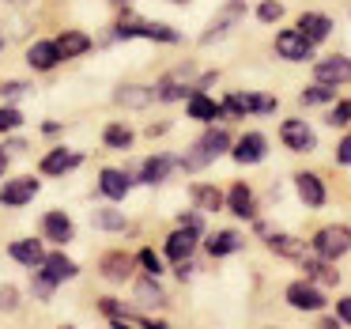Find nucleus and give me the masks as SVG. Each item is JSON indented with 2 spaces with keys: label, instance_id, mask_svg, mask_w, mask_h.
<instances>
[{
  "label": "nucleus",
  "instance_id": "49530a36",
  "mask_svg": "<svg viewBox=\"0 0 351 329\" xmlns=\"http://www.w3.org/2000/svg\"><path fill=\"white\" fill-rule=\"evenodd\" d=\"M8 4H16V8H27V4H31V0H8Z\"/></svg>",
  "mask_w": 351,
  "mask_h": 329
},
{
  "label": "nucleus",
  "instance_id": "e433bc0d",
  "mask_svg": "<svg viewBox=\"0 0 351 329\" xmlns=\"http://www.w3.org/2000/svg\"><path fill=\"white\" fill-rule=\"evenodd\" d=\"M280 16H283V4H276V0H265V4L257 8V19H261V23H276Z\"/></svg>",
  "mask_w": 351,
  "mask_h": 329
},
{
  "label": "nucleus",
  "instance_id": "a878e982",
  "mask_svg": "<svg viewBox=\"0 0 351 329\" xmlns=\"http://www.w3.org/2000/svg\"><path fill=\"white\" fill-rule=\"evenodd\" d=\"M193 201H197L200 212H215V208H223V193L215 190V185H193Z\"/></svg>",
  "mask_w": 351,
  "mask_h": 329
},
{
  "label": "nucleus",
  "instance_id": "a19ab883",
  "mask_svg": "<svg viewBox=\"0 0 351 329\" xmlns=\"http://www.w3.org/2000/svg\"><path fill=\"white\" fill-rule=\"evenodd\" d=\"M136 261H140V265H144V269H147V276H155V273H162V269H159V258H155V253H152V250H140V258H136Z\"/></svg>",
  "mask_w": 351,
  "mask_h": 329
},
{
  "label": "nucleus",
  "instance_id": "7ed1b4c3",
  "mask_svg": "<svg viewBox=\"0 0 351 329\" xmlns=\"http://www.w3.org/2000/svg\"><path fill=\"white\" fill-rule=\"evenodd\" d=\"M276 54H280L283 61H310L313 42L306 38V34H298V31H280L276 34Z\"/></svg>",
  "mask_w": 351,
  "mask_h": 329
},
{
  "label": "nucleus",
  "instance_id": "4c0bfd02",
  "mask_svg": "<svg viewBox=\"0 0 351 329\" xmlns=\"http://www.w3.org/2000/svg\"><path fill=\"white\" fill-rule=\"evenodd\" d=\"M250 110H253V114H272L276 99H272V95H250Z\"/></svg>",
  "mask_w": 351,
  "mask_h": 329
},
{
  "label": "nucleus",
  "instance_id": "f257e3e1",
  "mask_svg": "<svg viewBox=\"0 0 351 329\" xmlns=\"http://www.w3.org/2000/svg\"><path fill=\"white\" fill-rule=\"evenodd\" d=\"M313 250H317V258H325V261L343 258V253L351 250V231L340 227V223H332V227H321L317 238H313Z\"/></svg>",
  "mask_w": 351,
  "mask_h": 329
},
{
  "label": "nucleus",
  "instance_id": "6e6552de",
  "mask_svg": "<svg viewBox=\"0 0 351 329\" xmlns=\"http://www.w3.org/2000/svg\"><path fill=\"white\" fill-rule=\"evenodd\" d=\"M295 185H298V197H302L310 208H321V205H325V185H321L317 174L302 170V174H295Z\"/></svg>",
  "mask_w": 351,
  "mask_h": 329
},
{
  "label": "nucleus",
  "instance_id": "dca6fc26",
  "mask_svg": "<svg viewBox=\"0 0 351 329\" xmlns=\"http://www.w3.org/2000/svg\"><path fill=\"white\" fill-rule=\"evenodd\" d=\"M57 46V57H80V54H87V49H91V38H87V34H80V31H69V34H61V38L53 42Z\"/></svg>",
  "mask_w": 351,
  "mask_h": 329
},
{
  "label": "nucleus",
  "instance_id": "58836bf2",
  "mask_svg": "<svg viewBox=\"0 0 351 329\" xmlns=\"http://www.w3.org/2000/svg\"><path fill=\"white\" fill-rule=\"evenodd\" d=\"M328 125H351V102H336L332 114H328Z\"/></svg>",
  "mask_w": 351,
  "mask_h": 329
},
{
  "label": "nucleus",
  "instance_id": "c03bdc74",
  "mask_svg": "<svg viewBox=\"0 0 351 329\" xmlns=\"http://www.w3.org/2000/svg\"><path fill=\"white\" fill-rule=\"evenodd\" d=\"M336 314H340V321H348V326H351V295H348V299H340Z\"/></svg>",
  "mask_w": 351,
  "mask_h": 329
},
{
  "label": "nucleus",
  "instance_id": "ea45409f",
  "mask_svg": "<svg viewBox=\"0 0 351 329\" xmlns=\"http://www.w3.org/2000/svg\"><path fill=\"white\" fill-rule=\"evenodd\" d=\"M16 303H19V291L12 284H4L0 288V310H16Z\"/></svg>",
  "mask_w": 351,
  "mask_h": 329
},
{
  "label": "nucleus",
  "instance_id": "c9c22d12",
  "mask_svg": "<svg viewBox=\"0 0 351 329\" xmlns=\"http://www.w3.org/2000/svg\"><path fill=\"white\" fill-rule=\"evenodd\" d=\"M19 125H23V114H19L16 106H4V110H0V133L19 129Z\"/></svg>",
  "mask_w": 351,
  "mask_h": 329
},
{
  "label": "nucleus",
  "instance_id": "20e7f679",
  "mask_svg": "<svg viewBox=\"0 0 351 329\" xmlns=\"http://www.w3.org/2000/svg\"><path fill=\"white\" fill-rule=\"evenodd\" d=\"M280 137H283V144H287L291 152H313V144H317L313 129L306 122H298V117H291V122L280 125Z\"/></svg>",
  "mask_w": 351,
  "mask_h": 329
},
{
  "label": "nucleus",
  "instance_id": "72a5a7b5",
  "mask_svg": "<svg viewBox=\"0 0 351 329\" xmlns=\"http://www.w3.org/2000/svg\"><path fill=\"white\" fill-rule=\"evenodd\" d=\"M223 110H227V114H234V117L250 114V95H227V99H223Z\"/></svg>",
  "mask_w": 351,
  "mask_h": 329
},
{
  "label": "nucleus",
  "instance_id": "c85d7f7f",
  "mask_svg": "<svg viewBox=\"0 0 351 329\" xmlns=\"http://www.w3.org/2000/svg\"><path fill=\"white\" fill-rule=\"evenodd\" d=\"M268 246H272L276 253H283V258H302V242L291 235H268Z\"/></svg>",
  "mask_w": 351,
  "mask_h": 329
},
{
  "label": "nucleus",
  "instance_id": "5701e85b",
  "mask_svg": "<svg viewBox=\"0 0 351 329\" xmlns=\"http://www.w3.org/2000/svg\"><path fill=\"white\" fill-rule=\"evenodd\" d=\"M42 227H46V235L57 238V242H69L72 238V220L64 212H49L46 220H42Z\"/></svg>",
  "mask_w": 351,
  "mask_h": 329
},
{
  "label": "nucleus",
  "instance_id": "09e8293b",
  "mask_svg": "<svg viewBox=\"0 0 351 329\" xmlns=\"http://www.w3.org/2000/svg\"><path fill=\"white\" fill-rule=\"evenodd\" d=\"M0 49H4V38H0Z\"/></svg>",
  "mask_w": 351,
  "mask_h": 329
},
{
  "label": "nucleus",
  "instance_id": "a18cd8bd",
  "mask_svg": "<svg viewBox=\"0 0 351 329\" xmlns=\"http://www.w3.org/2000/svg\"><path fill=\"white\" fill-rule=\"evenodd\" d=\"M4 167H8V152H0V174H4Z\"/></svg>",
  "mask_w": 351,
  "mask_h": 329
},
{
  "label": "nucleus",
  "instance_id": "9b49d317",
  "mask_svg": "<svg viewBox=\"0 0 351 329\" xmlns=\"http://www.w3.org/2000/svg\"><path fill=\"white\" fill-rule=\"evenodd\" d=\"M328 31H332V19H328V16H317V12L298 16V34H306L310 42H325Z\"/></svg>",
  "mask_w": 351,
  "mask_h": 329
},
{
  "label": "nucleus",
  "instance_id": "f704fd0d",
  "mask_svg": "<svg viewBox=\"0 0 351 329\" xmlns=\"http://www.w3.org/2000/svg\"><path fill=\"white\" fill-rule=\"evenodd\" d=\"M332 95H336L332 84H317V87H310V91H302V102H310V106H313V102H328Z\"/></svg>",
  "mask_w": 351,
  "mask_h": 329
},
{
  "label": "nucleus",
  "instance_id": "79ce46f5",
  "mask_svg": "<svg viewBox=\"0 0 351 329\" xmlns=\"http://www.w3.org/2000/svg\"><path fill=\"white\" fill-rule=\"evenodd\" d=\"M23 91H27V84H16V80H8V84H0V95H4V99H19Z\"/></svg>",
  "mask_w": 351,
  "mask_h": 329
},
{
  "label": "nucleus",
  "instance_id": "f3484780",
  "mask_svg": "<svg viewBox=\"0 0 351 329\" xmlns=\"http://www.w3.org/2000/svg\"><path fill=\"white\" fill-rule=\"evenodd\" d=\"M129 273H132V258L129 253H106V258H102V276H106V280H129Z\"/></svg>",
  "mask_w": 351,
  "mask_h": 329
},
{
  "label": "nucleus",
  "instance_id": "4468645a",
  "mask_svg": "<svg viewBox=\"0 0 351 329\" xmlns=\"http://www.w3.org/2000/svg\"><path fill=\"white\" fill-rule=\"evenodd\" d=\"M42 276H46L49 284L72 280V276H76V261L61 258V253H53V258H42Z\"/></svg>",
  "mask_w": 351,
  "mask_h": 329
},
{
  "label": "nucleus",
  "instance_id": "412c9836",
  "mask_svg": "<svg viewBox=\"0 0 351 329\" xmlns=\"http://www.w3.org/2000/svg\"><path fill=\"white\" fill-rule=\"evenodd\" d=\"M102 193H106L110 201H121L125 193H129V185H132V178L129 174H121V170H102Z\"/></svg>",
  "mask_w": 351,
  "mask_h": 329
},
{
  "label": "nucleus",
  "instance_id": "aec40b11",
  "mask_svg": "<svg viewBox=\"0 0 351 329\" xmlns=\"http://www.w3.org/2000/svg\"><path fill=\"white\" fill-rule=\"evenodd\" d=\"M121 106H132V110H140V106H147V102L155 99V91L152 87H140V84H129V87H117V95H114Z\"/></svg>",
  "mask_w": 351,
  "mask_h": 329
},
{
  "label": "nucleus",
  "instance_id": "37998d69",
  "mask_svg": "<svg viewBox=\"0 0 351 329\" xmlns=\"http://www.w3.org/2000/svg\"><path fill=\"white\" fill-rule=\"evenodd\" d=\"M336 163H343V167L351 163V137L340 140V148H336Z\"/></svg>",
  "mask_w": 351,
  "mask_h": 329
},
{
  "label": "nucleus",
  "instance_id": "f03ea898",
  "mask_svg": "<svg viewBox=\"0 0 351 329\" xmlns=\"http://www.w3.org/2000/svg\"><path fill=\"white\" fill-rule=\"evenodd\" d=\"M193 148H197V152L185 159V167H204V163H212L215 155L227 152V148H230V137H227L223 129H212V133H204V137H200Z\"/></svg>",
  "mask_w": 351,
  "mask_h": 329
},
{
  "label": "nucleus",
  "instance_id": "1a4fd4ad",
  "mask_svg": "<svg viewBox=\"0 0 351 329\" xmlns=\"http://www.w3.org/2000/svg\"><path fill=\"white\" fill-rule=\"evenodd\" d=\"M193 246H197V227H182V231H174V235L167 238V258L170 261H185L193 253Z\"/></svg>",
  "mask_w": 351,
  "mask_h": 329
},
{
  "label": "nucleus",
  "instance_id": "de8ad7c7",
  "mask_svg": "<svg viewBox=\"0 0 351 329\" xmlns=\"http://www.w3.org/2000/svg\"><path fill=\"white\" fill-rule=\"evenodd\" d=\"M174 4H189V0H174Z\"/></svg>",
  "mask_w": 351,
  "mask_h": 329
},
{
  "label": "nucleus",
  "instance_id": "c756f323",
  "mask_svg": "<svg viewBox=\"0 0 351 329\" xmlns=\"http://www.w3.org/2000/svg\"><path fill=\"white\" fill-rule=\"evenodd\" d=\"M302 269H306V273H310L317 284H336V280H340V273H336V269H328L325 258H321V261H306Z\"/></svg>",
  "mask_w": 351,
  "mask_h": 329
},
{
  "label": "nucleus",
  "instance_id": "0eeeda50",
  "mask_svg": "<svg viewBox=\"0 0 351 329\" xmlns=\"http://www.w3.org/2000/svg\"><path fill=\"white\" fill-rule=\"evenodd\" d=\"M287 303L295 306V310H321V306H325V295H321L317 288H313V284H291L287 288Z\"/></svg>",
  "mask_w": 351,
  "mask_h": 329
},
{
  "label": "nucleus",
  "instance_id": "39448f33",
  "mask_svg": "<svg viewBox=\"0 0 351 329\" xmlns=\"http://www.w3.org/2000/svg\"><path fill=\"white\" fill-rule=\"evenodd\" d=\"M313 76L317 84H348L351 80V57H325V61L313 65Z\"/></svg>",
  "mask_w": 351,
  "mask_h": 329
},
{
  "label": "nucleus",
  "instance_id": "4be33fe9",
  "mask_svg": "<svg viewBox=\"0 0 351 329\" xmlns=\"http://www.w3.org/2000/svg\"><path fill=\"white\" fill-rule=\"evenodd\" d=\"M27 61H31L38 72H46V69H53V65L61 61V57H57V46H53V42H38V46H31Z\"/></svg>",
  "mask_w": 351,
  "mask_h": 329
},
{
  "label": "nucleus",
  "instance_id": "bb28decb",
  "mask_svg": "<svg viewBox=\"0 0 351 329\" xmlns=\"http://www.w3.org/2000/svg\"><path fill=\"white\" fill-rule=\"evenodd\" d=\"M238 246H242V235H234V231H219V235L208 238V253H215V258H223V253H234Z\"/></svg>",
  "mask_w": 351,
  "mask_h": 329
},
{
  "label": "nucleus",
  "instance_id": "a211bd4d",
  "mask_svg": "<svg viewBox=\"0 0 351 329\" xmlns=\"http://www.w3.org/2000/svg\"><path fill=\"white\" fill-rule=\"evenodd\" d=\"M174 170V159L170 155H155V159H147L144 167H140V182H147V185H159L162 178Z\"/></svg>",
  "mask_w": 351,
  "mask_h": 329
},
{
  "label": "nucleus",
  "instance_id": "f8f14e48",
  "mask_svg": "<svg viewBox=\"0 0 351 329\" xmlns=\"http://www.w3.org/2000/svg\"><path fill=\"white\" fill-rule=\"evenodd\" d=\"M230 152H234L238 163H261L265 159V137H261V133H245Z\"/></svg>",
  "mask_w": 351,
  "mask_h": 329
},
{
  "label": "nucleus",
  "instance_id": "7c9ffc66",
  "mask_svg": "<svg viewBox=\"0 0 351 329\" xmlns=\"http://www.w3.org/2000/svg\"><path fill=\"white\" fill-rule=\"evenodd\" d=\"M95 227H102V231H121V227H125V216L114 212V208H99V212H95Z\"/></svg>",
  "mask_w": 351,
  "mask_h": 329
},
{
  "label": "nucleus",
  "instance_id": "2f4dec72",
  "mask_svg": "<svg viewBox=\"0 0 351 329\" xmlns=\"http://www.w3.org/2000/svg\"><path fill=\"white\" fill-rule=\"evenodd\" d=\"M102 140H106V148H129L132 144V133L125 129V125H110Z\"/></svg>",
  "mask_w": 351,
  "mask_h": 329
},
{
  "label": "nucleus",
  "instance_id": "ddd939ff",
  "mask_svg": "<svg viewBox=\"0 0 351 329\" xmlns=\"http://www.w3.org/2000/svg\"><path fill=\"white\" fill-rule=\"evenodd\" d=\"M34 193H38V182H34V178H16V182H8L0 190V201H4V205H27Z\"/></svg>",
  "mask_w": 351,
  "mask_h": 329
},
{
  "label": "nucleus",
  "instance_id": "2eb2a0df",
  "mask_svg": "<svg viewBox=\"0 0 351 329\" xmlns=\"http://www.w3.org/2000/svg\"><path fill=\"white\" fill-rule=\"evenodd\" d=\"M227 205H230V212H234V216H242V220H253V212H257L250 185H242V182H238L234 190L227 193Z\"/></svg>",
  "mask_w": 351,
  "mask_h": 329
},
{
  "label": "nucleus",
  "instance_id": "423d86ee",
  "mask_svg": "<svg viewBox=\"0 0 351 329\" xmlns=\"http://www.w3.org/2000/svg\"><path fill=\"white\" fill-rule=\"evenodd\" d=\"M114 38H159V42H178V31H170L167 23H132V27H117Z\"/></svg>",
  "mask_w": 351,
  "mask_h": 329
},
{
  "label": "nucleus",
  "instance_id": "9d476101",
  "mask_svg": "<svg viewBox=\"0 0 351 329\" xmlns=\"http://www.w3.org/2000/svg\"><path fill=\"white\" fill-rule=\"evenodd\" d=\"M242 12H245V4H242V0H230L227 8L219 12V19L212 23V31H204V34H200V42L208 46V42H215L219 34H227V31H230V23H234V19L242 16Z\"/></svg>",
  "mask_w": 351,
  "mask_h": 329
},
{
  "label": "nucleus",
  "instance_id": "393cba45",
  "mask_svg": "<svg viewBox=\"0 0 351 329\" xmlns=\"http://www.w3.org/2000/svg\"><path fill=\"white\" fill-rule=\"evenodd\" d=\"M76 163H80V155H69V152L57 148V152H49L46 159H42V170H46V174H64V170H72Z\"/></svg>",
  "mask_w": 351,
  "mask_h": 329
},
{
  "label": "nucleus",
  "instance_id": "b1692460",
  "mask_svg": "<svg viewBox=\"0 0 351 329\" xmlns=\"http://www.w3.org/2000/svg\"><path fill=\"white\" fill-rule=\"evenodd\" d=\"M8 253L19 261V265H27V269H31V265H42V246L34 242V238H27V242H12Z\"/></svg>",
  "mask_w": 351,
  "mask_h": 329
},
{
  "label": "nucleus",
  "instance_id": "cd10ccee",
  "mask_svg": "<svg viewBox=\"0 0 351 329\" xmlns=\"http://www.w3.org/2000/svg\"><path fill=\"white\" fill-rule=\"evenodd\" d=\"M136 303H144V306H167V295H162V288L155 280H140L136 284Z\"/></svg>",
  "mask_w": 351,
  "mask_h": 329
},
{
  "label": "nucleus",
  "instance_id": "473e14b6",
  "mask_svg": "<svg viewBox=\"0 0 351 329\" xmlns=\"http://www.w3.org/2000/svg\"><path fill=\"white\" fill-rule=\"evenodd\" d=\"M189 87H182V84H174V80H162L159 84V99L162 102H174V99H189Z\"/></svg>",
  "mask_w": 351,
  "mask_h": 329
},
{
  "label": "nucleus",
  "instance_id": "6ab92c4d",
  "mask_svg": "<svg viewBox=\"0 0 351 329\" xmlns=\"http://www.w3.org/2000/svg\"><path fill=\"white\" fill-rule=\"evenodd\" d=\"M219 114H223V106L212 102L208 95H200V91L189 95V117H197V122H215Z\"/></svg>",
  "mask_w": 351,
  "mask_h": 329
}]
</instances>
